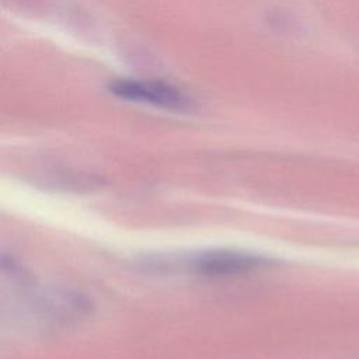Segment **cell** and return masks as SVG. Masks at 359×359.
<instances>
[{
  "label": "cell",
  "mask_w": 359,
  "mask_h": 359,
  "mask_svg": "<svg viewBox=\"0 0 359 359\" xmlns=\"http://www.w3.org/2000/svg\"><path fill=\"white\" fill-rule=\"evenodd\" d=\"M111 91L125 100L147 102L168 109H185L191 100L177 87L161 81L119 80L111 86Z\"/></svg>",
  "instance_id": "cell-1"
},
{
  "label": "cell",
  "mask_w": 359,
  "mask_h": 359,
  "mask_svg": "<svg viewBox=\"0 0 359 359\" xmlns=\"http://www.w3.org/2000/svg\"><path fill=\"white\" fill-rule=\"evenodd\" d=\"M262 265H265V261L261 257L227 250L203 252L194 262V266L199 273L209 276L245 273Z\"/></svg>",
  "instance_id": "cell-2"
}]
</instances>
